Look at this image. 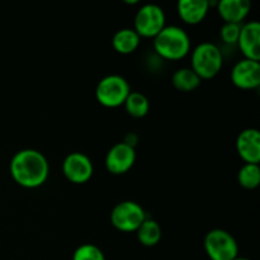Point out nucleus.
<instances>
[{
	"instance_id": "nucleus-9",
	"label": "nucleus",
	"mask_w": 260,
	"mask_h": 260,
	"mask_svg": "<svg viewBox=\"0 0 260 260\" xmlns=\"http://www.w3.org/2000/svg\"><path fill=\"white\" fill-rule=\"evenodd\" d=\"M135 160L136 151L134 146L128 142H119L114 145L107 154L106 167L112 174H124L134 167Z\"/></svg>"
},
{
	"instance_id": "nucleus-13",
	"label": "nucleus",
	"mask_w": 260,
	"mask_h": 260,
	"mask_svg": "<svg viewBox=\"0 0 260 260\" xmlns=\"http://www.w3.org/2000/svg\"><path fill=\"white\" fill-rule=\"evenodd\" d=\"M250 9L249 0H222L217 3V12L225 23L240 24L248 17Z\"/></svg>"
},
{
	"instance_id": "nucleus-22",
	"label": "nucleus",
	"mask_w": 260,
	"mask_h": 260,
	"mask_svg": "<svg viewBox=\"0 0 260 260\" xmlns=\"http://www.w3.org/2000/svg\"><path fill=\"white\" fill-rule=\"evenodd\" d=\"M233 260H250V259H248V258H244V256H236L235 259H233Z\"/></svg>"
},
{
	"instance_id": "nucleus-19",
	"label": "nucleus",
	"mask_w": 260,
	"mask_h": 260,
	"mask_svg": "<svg viewBox=\"0 0 260 260\" xmlns=\"http://www.w3.org/2000/svg\"><path fill=\"white\" fill-rule=\"evenodd\" d=\"M238 180L245 189H255L260 184L259 164H244L238 173Z\"/></svg>"
},
{
	"instance_id": "nucleus-15",
	"label": "nucleus",
	"mask_w": 260,
	"mask_h": 260,
	"mask_svg": "<svg viewBox=\"0 0 260 260\" xmlns=\"http://www.w3.org/2000/svg\"><path fill=\"white\" fill-rule=\"evenodd\" d=\"M140 41H141V38L135 32V29L123 28L113 36L112 46L118 53L129 55L137 50V47L140 46Z\"/></svg>"
},
{
	"instance_id": "nucleus-14",
	"label": "nucleus",
	"mask_w": 260,
	"mask_h": 260,
	"mask_svg": "<svg viewBox=\"0 0 260 260\" xmlns=\"http://www.w3.org/2000/svg\"><path fill=\"white\" fill-rule=\"evenodd\" d=\"M178 14L187 24H198L207 15L210 3L206 0H180L178 3Z\"/></svg>"
},
{
	"instance_id": "nucleus-3",
	"label": "nucleus",
	"mask_w": 260,
	"mask_h": 260,
	"mask_svg": "<svg viewBox=\"0 0 260 260\" xmlns=\"http://www.w3.org/2000/svg\"><path fill=\"white\" fill-rule=\"evenodd\" d=\"M223 57L220 48L211 42L198 45L192 52V70L200 79H212L222 69Z\"/></svg>"
},
{
	"instance_id": "nucleus-7",
	"label": "nucleus",
	"mask_w": 260,
	"mask_h": 260,
	"mask_svg": "<svg viewBox=\"0 0 260 260\" xmlns=\"http://www.w3.org/2000/svg\"><path fill=\"white\" fill-rule=\"evenodd\" d=\"M165 27L164 10L155 4L140 8L135 17V32L141 37L155 38Z\"/></svg>"
},
{
	"instance_id": "nucleus-21",
	"label": "nucleus",
	"mask_w": 260,
	"mask_h": 260,
	"mask_svg": "<svg viewBox=\"0 0 260 260\" xmlns=\"http://www.w3.org/2000/svg\"><path fill=\"white\" fill-rule=\"evenodd\" d=\"M240 24H234V23H225L221 28V38L228 45H236L240 36Z\"/></svg>"
},
{
	"instance_id": "nucleus-4",
	"label": "nucleus",
	"mask_w": 260,
	"mask_h": 260,
	"mask_svg": "<svg viewBox=\"0 0 260 260\" xmlns=\"http://www.w3.org/2000/svg\"><path fill=\"white\" fill-rule=\"evenodd\" d=\"M131 93L128 81L119 75H108L102 79L95 89V96L102 106L116 108L123 106Z\"/></svg>"
},
{
	"instance_id": "nucleus-18",
	"label": "nucleus",
	"mask_w": 260,
	"mask_h": 260,
	"mask_svg": "<svg viewBox=\"0 0 260 260\" xmlns=\"http://www.w3.org/2000/svg\"><path fill=\"white\" fill-rule=\"evenodd\" d=\"M123 106L126 107L127 113L135 118H142L146 116L150 109L149 99L140 91H131Z\"/></svg>"
},
{
	"instance_id": "nucleus-12",
	"label": "nucleus",
	"mask_w": 260,
	"mask_h": 260,
	"mask_svg": "<svg viewBox=\"0 0 260 260\" xmlns=\"http://www.w3.org/2000/svg\"><path fill=\"white\" fill-rule=\"evenodd\" d=\"M236 150L245 164H259L260 132L256 128H246L240 132L236 140Z\"/></svg>"
},
{
	"instance_id": "nucleus-16",
	"label": "nucleus",
	"mask_w": 260,
	"mask_h": 260,
	"mask_svg": "<svg viewBox=\"0 0 260 260\" xmlns=\"http://www.w3.org/2000/svg\"><path fill=\"white\" fill-rule=\"evenodd\" d=\"M173 85L175 86V89L180 91H193L200 86L201 79L194 71L190 68H182L178 69L174 74H173Z\"/></svg>"
},
{
	"instance_id": "nucleus-20",
	"label": "nucleus",
	"mask_w": 260,
	"mask_h": 260,
	"mask_svg": "<svg viewBox=\"0 0 260 260\" xmlns=\"http://www.w3.org/2000/svg\"><path fill=\"white\" fill-rule=\"evenodd\" d=\"M73 260H106V256L98 246L93 244H84L76 249Z\"/></svg>"
},
{
	"instance_id": "nucleus-5",
	"label": "nucleus",
	"mask_w": 260,
	"mask_h": 260,
	"mask_svg": "<svg viewBox=\"0 0 260 260\" xmlns=\"http://www.w3.org/2000/svg\"><path fill=\"white\" fill-rule=\"evenodd\" d=\"M205 250L211 260H233L239 255V246L230 233L211 230L205 238Z\"/></svg>"
},
{
	"instance_id": "nucleus-8",
	"label": "nucleus",
	"mask_w": 260,
	"mask_h": 260,
	"mask_svg": "<svg viewBox=\"0 0 260 260\" xmlns=\"http://www.w3.org/2000/svg\"><path fill=\"white\" fill-rule=\"evenodd\" d=\"M62 173L71 183L84 184L93 175V164L83 152H71L63 159Z\"/></svg>"
},
{
	"instance_id": "nucleus-10",
	"label": "nucleus",
	"mask_w": 260,
	"mask_h": 260,
	"mask_svg": "<svg viewBox=\"0 0 260 260\" xmlns=\"http://www.w3.org/2000/svg\"><path fill=\"white\" fill-rule=\"evenodd\" d=\"M231 80L234 85L240 89H255L260 85V63L259 61H239L231 71Z\"/></svg>"
},
{
	"instance_id": "nucleus-2",
	"label": "nucleus",
	"mask_w": 260,
	"mask_h": 260,
	"mask_svg": "<svg viewBox=\"0 0 260 260\" xmlns=\"http://www.w3.org/2000/svg\"><path fill=\"white\" fill-rule=\"evenodd\" d=\"M154 48L157 55L165 60H182L189 53L190 38L183 28L165 25L154 38Z\"/></svg>"
},
{
	"instance_id": "nucleus-17",
	"label": "nucleus",
	"mask_w": 260,
	"mask_h": 260,
	"mask_svg": "<svg viewBox=\"0 0 260 260\" xmlns=\"http://www.w3.org/2000/svg\"><path fill=\"white\" fill-rule=\"evenodd\" d=\"M137 239L144 246H155L161 239V229L154 220H145L137 229Z\"/></svg>"
},
{
	"instance_id": "nucleus-6",
	"label": "nucleus",
	"mask_w": 260,
	"mask_h": 260,
	"mask_svg": "<svg viewBox=\"0 0 260 260\" xmlns=\"http://www.w3.org/2000/svg\"><path fill=\"white\" fill-rule=\"evenodd\" d=\"M146 220L145 211L134 201H123L111 213L112 225L122 233H134Z\"/></svg>"
},
{
	"instance_id": "nucleus-11",
	"label": "nucleus",
	"mask_w": 260,
	"mask_h": 260,
	"mask_svg": "<svg viewBox=\"0 0 260 260\" xmlns=\"http://www.w3.org/2000/svg\"><path fill=\"white\" fill-rule=\"evenodd\" d=\"M236 45L245 58L253 61L260 60V24L256 20L246 23L241 27L240 36Z\"/></svg>"
},
{
	"instance_id": "nucleus-1",
	"label": "nucleus",
	"mask_w": 260,
	"mask_h": 260,
	"mask_svg": "<svg viewBox=\"0 0 260 260\" xmlns=\"http://www.w3.org/2000/svg\"><path fill=\"white\" fill-rule=\"evenodd\" d=\"M50 165L42 152L33 149L20 150L10 161L13 179L24 188H37L47 180Z\"/></svg>"
}]
</instances>
